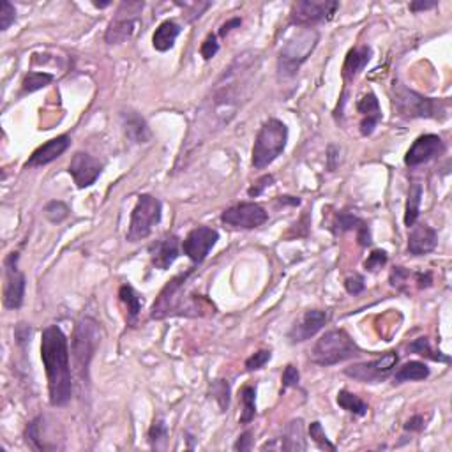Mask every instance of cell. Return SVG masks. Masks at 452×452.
<instances>
[{"instance_id": "1", "label": "cell", "mask_w": 452, "mask_h": 452, "mask_svg": "<svg viewBox=\"0 0 452 452\" xmlns=\"http://www.w3.org/2000/svg\"><path fill=\"white\" fill-rule=\"evenodd\" d=\"M41 360L48 378L50 403L64 407L73 396V373L69 366L67 338L58 325H50L41 336Z\"/></svg>"}, {"instance_id": "2", "label": "cell", "mask_w": 452, "mask_h": 452, "mask_svg": "<svg viewBox=\"0 0 452 452\" xmlns=\"http://www.w3.org/2000/svg\"><path fill=\"white\" fill-rule=\"evenodd\" d=\"M193 272H195V267L168 281V285L161 290L158 301L152 305V320H163L166 316H204L207 314L204 311L214 313V308L208 305V302L202 295L186 294V283Z\"/></svg>"}, {"instance_id": "3", "label": "cell", "mask_w": 452, "mask_h": 452, "mask_svg": "<svg viewBox=\"0 0 452 452\" xmlns=\"http://www.w3.org/2000/svg\"><path fill=\"white\" fill-rule=\"evenodd\" d=\"M392 105L396 114L405 118H435L445 120L449 117L447 99H433L410 90L403 83H392Z\"/></svg>"}, {"instance_id": "4", "label": "cell", "mask_w": 452, "mask_h": 452, "mask_svg": "<svg viewBox=\"0 0 452 452\" xmlns=\"http://www.w3.org/2000/svg\"><path fill=\"white\" fill-rule=\"evenodd\" d=\"M101 343V327L94 318L85 316L74 327L73 334V363L78 382H89V366L94 358L96 352Z\"/></svg>"}, {"instance_id": "5", "label": "cell", "mask_w": 452, "mask_h": 452, "mask_svg": "<svg viewBox=\"0 0 452 452\" xmlns=\"http://www.w3.org/2000/svg\"><path fill=\"white\" fill-rule=\"evenodd\" d=\"M288 143V127L279 118H269L258 131L252 145L251 163L257 170L272 164L285 152Z\"/></svg>"}, {"instance_id": "6", "label": "cell", "mask_w": 452, "mask_h": 452, "mask_svg": "<svg viewBox=\"0 0 452 452\" xmlns=\"http://www.w3.org/2000/svg\"><path fill=\"white\" fill-rule=\"evenodd\" d=\"M358 355H360V348L357 347V343L350 338L347 330L334 329L325 332L314 343L310 358L311 363L318 366H334V364L345 363Z\"/></svg>"}, {"instance_id": "7", "label": "cell", "mask_w": 452, "mask_h": 452, "mask_svg": "<svg viewBox=\"0 0 452 452\" xmlns=\"http://www.w3.org/2000/svg\"><path fill=\"white\" fill-rule=\"evenodd\" d=\"M320 41V34L314 29H304L295 34L292 39L286 41L277 57V71L279 76L292 78L299 73L301 65L310 58L311 53Z\"/></svg>"}, {"instance_id": "8", "label": "cell", "mask_w": 452, "mask_h": 452, "mask_svg": "<svg viewBox=\"0 0 452 452\" xmlns=\"http://www.w3.org/2000/svg\"><path fill=\"white\" fill-rule=\"evenodd\" d=\"M163 205L152 195H142L131 212L129 230H127V242H138L147 239L152 233L155 224L161 223Z\"/></svg>"}, {"instance_id": "9", "label": "cell", "mask_w": 452, "mask_h": 452, "mask_svg": "<svg viewBox=\"0 0 452 452\" xmlns=\"http://www.w3.org/2000/svg\"><path fill=\"white\" fill-rule=\"evenodd\" d=\"M143 6H145L143 2H122L118 6L117 14L105 32V41L108 45H120L136 36L142 25L140 14L143 11Z\"/></svg>"}, {"instance_id": "10", "label": "cell", "mask_w": 452, "mask_h": 452, "mask_svg": "<svg viewBox=\"0 0 452 452\" xmlns=\"http://www.w3.org/2000/svg\"><path fill=\"white\" fill-rule=\"evenodd\" d=\"M338 9L339 2L334 0H299L292 6L290 23L311 29V25L332 20Z\"/></svg>"}, {"instance_id": "11", "label": "cell", "mask_w": 452, "mask_h": 452, "mask_svg": "<svg viewBox=\"0 0 452 452\" xmlns=\"http://www.w3.org/2000/svg\"><path fill=\"white\" fill-rule=\"evenodd\" d=\"M398 360H400L398 352H387V354H383L382 357L375 358L371 363L354 364V366L347 367L345 375L363 383H378L391 375Z\"/></svg>"}, {"instance_id": "12", "label": "cell", "mask_w": 452, "mask_h": 452, "mask_svg": "<svg viewBox=\"0 0 452 452\" xmlns=\"http://www.w3.org/2000/svg\"><path fill=\"white\" fill-rule=\"evenodd\" d=\"M269 219V214L261 205L255 204V202H244V204L233 205V207L226 208L221 214V221L226 226L232 228H242V230H252L258 228L265 221Z\"/></svg>"}, {"instance_id": "13", "label": "cell", "mask_w": 452, "mask_h": 452, "mask_svg": "<svg viewBox=\"0 0 452 452\" xmlns=\"http://www.w3.org/2000/svg\"><path fill=\"white\" fill-rule=\"evenodd\" d=\"M18 252H11L6 258V283H4V305L8 310H18L23 304L27 279L18 269Z\"/></svg>"}, {"instance_id": "14", "label": "cell", "mask_w": 452, "mask_h": 452, "mask_svg": "<svg viewBox=\"0 0 452 452\" xmlns=\"http://www.w3.org/2000/svg\"><path fill=\"white\" fill-rule=\"evenodd\" d=\"M217 241H219L217 230L211 228V226H196L184 239L182 251L193 263L200 265L207 258L211 249L217 244Z\"/></svg>"}, {"instance_id": "15", "label": "cell", "mask_w": 452, "mask_h": 452, "mask_svg": "<svg viewBox=\"0 0 452 452\" xmlns=\"http://www.w3.org/2000/svg\"><path fill=\"white\" fill-rule=\"evenodd\" d=\"M445 149H447L445 142L438 135H422L408 149L407 155H405V164L416 168L424 163H429L433 159L444 155Z\"/></svg>"}, {"instance_id": "16", "label": "cell", "mask_w": 452, "mask_h": 452, "mask_svg": "<svg viewBox=\"0 0 452 452\" xmlns=\"http://www.w3.org/2000/svg\"><path fill=\"white\" fill-rule=\"evenodd\" d=\"M67 171L71 173L78 188L85 189L99 179L103 171V164L96 158L87 154V152H76L73 159H71L69 170Z\"/></svg>"}, {"instance_id": "17", "label": "cell", "mask_w": 452, "mask_h": 452, "mask_svg": "<svg viewBox=\"0 0 452 452\" xmlns=\"http://www.w3.org/2000/svg\"><path fill=\"white\" fill-rule=\"evenodd\" d=\"M329 320H330L329 311H322V310L305 311V313L301 316V320H299L288 332L290 343L297 345V343L308 341V339L313 338L314 334H318V332L329 323Z\"/></svg>"}, {"instance_id": "18", "label": "cell", "mask_w": 452, "mask_h": 452, "mask_svg": "<svg viewBox=\"0 0 452 452\" xmlns=\"http://www.w3.org/2000/svg\"><path fill=\"white\" fill-rule=\"evenodd\" d=\"M177 258H179V237L173 233H168L151 246V261L155 269H170Z\"/></svg>"}, {"instance_id": "19", "label": "cell", "mask_w": 452, "mask_h": 452, "mask_svg": "<svg viewBox=\"0 0 452 452\" xmlns=\"http://www.w3.org/2000/svg\"><path fill=\"white\" fill-rule=\"evenodd\" d=\"M438 246V233L428 224H417L408 237V252L413 257L428 255Z\"/></svg>"}, {"instance_id": "20", "label": "cell", "mask_w": 452, "mask_h": 452, "mask_svg": "<svg viewBox=\"0 0 452 452\" xmlns=\"http://www.w3.org/2000/svg\"><path fill=\"white\" fill-rule=\"evenodd\" d=\"M69 143L71 138L67 135L50 140V142H46L45 145H41V147L32 152V155H30L25 166H45V164H50L69 149Z\"/></svg>"}, {"instance_id": "21", "label": "cell", "mask_w": 452, "mask_h": 452, "mask_svg": "<svg viewBox=\"0 0 452 452\" xmlns=\"http://www.w3.org/2000/svg\"><path fill=\"white\" fill-rule=\"evenodd\" d=\"M357 111L363 115L360 120V135L369 136L373 135L375 127L382 120V108H380V101L373 92H367L363 96V99L357 103Z\"/></svg>"}, {"instance_id": "22", "label": "cell", "mask_w": 452, "mask_h": 452, "mask_svg": "<svg viewBox=\"0 0 452 452\" xmlns=\"http://www.w3.org/2000/svg\"><path fill=\"white\" fill-rule=\"evenodd\" d=\"M371 61V48L367 45L363 46H355L350 52L347 53V58H345V64H343V80L347 83H350L355 76H357L360 71L367 65V62Z\"/></svg>"}, {"instance_id": "23", "label": "cell", "mask_w": 452, "mask_h": 452, "mask_svg": "<svg viewBox=\"0 0 452 452\" xmlns=\"http://www.w3.org/2000/svg\"><path fill=\"white\" fill-rule=\"evenodd\" d=\"M124 120V131L129 140L135 143H149L152 138V133L149 129L145 118L140 117L136 111H124L122 114Z\"/></svg>"}, {"instance_id": "24", "label": "cell", "mask_w": 452, "mask_h": 452, "mask_svg": "<svg viewBox=\"0 0 452 452\" xmlns=\"http://www.w3.org/2000/svg\"><path fill=\"white\" fill-rule=\"evenodd\" d=\"M281 449L286 452H295V451L299 452L308 449V444H305V435H304V420L294 419L286 424L281 438Z\"/></svg>"}, {"instance_id": "25", "label": "cell", "mask_w": 452, "mask_h": 452, "mask_svg": "<svg viewBox=\"0 0 452 452\" xmlns=\"http://www.w3.org/2000/svg\"><path fill=\"white\" fill-rule=\"evenodd\" d=\"M180 30H182L180 29V25L175 23L173 20L163 21V23L155 29L154 36H152V46H154L158 52H168V50H171L173 45H175Z\"/></svg>"}, {"instance_id": "26", "label": "cell", "mask_w": 452, "mask_h": 452, "mask_svg": "<svg viewBox=\"0 0 452 452\" xmlns=\"http://www.w3.org/2000/svg\"><path fill=\"white\" fill-rule=\"evenodd\" d=\"M428 376L429 367L426 364L419 363V360H410L396 371L394 385H400L403 382H419V380H426Z\"/></svg>"}, {"instance_id": "27", "label": "cell", "mask_w": 452, "mask_h": 452, "mask_svg": "<svg viewBox=\"0 0 452 452\" xmlns=\"http://www.w3.org/2000/svg\"><path fill=\"white\" fill-rule=\"evenodd\" d=\"M118 297H120V301L126 304L127 322H129V325H135L136 320H138L140 311H142V304H143L142 297H140L138 292H136L131 285L120 286V290H118Z\"/></svg>"}, {"instance_id": "28", "label": "cell", "mask_w": 452, "mask_h": 452, "mask_svg": "<svg viewBox=\"0 0 452 452\" xmlns=\"http://www.w3.org/2000/svg\"><path fill=\"white\" fill-rule=\"evenodd\" d=\"M420 202H422V186L419 182H413L410 186V191H408L407 212H405V224L408 228L416 226L417 219H419Z\"/></svg>"}, {"instance_id": "29", "label": "cell", "mask_w": 452, "mask_h": 452, "mask_svg": "<svg viewBox=\"0 0 452 452\" xmlns=\"http://www.w3.org/2000/svg\"><path fill=\"white\" fill-rule=\"evenodd\" d=\"M168 438H170V435H168L166 422L163 417H158L149 429V444L154 451H166Z\"/></svg>"}, {"instance_id": "30", "label": "cell", "mask_w": 452, "mask_h": 452, "mask_svg": "<svg viewBox=\"0 0 452 452\" xmlns=\"http://www.w3.org/2000/svg\"><path fill=\"white\" fill-rule=\"evenodd\" d=\"M408 350L413 352V354H417V355H420V357L431 358V360H435V363H444V364L451 363V358H449V355H444V354H442V352H435V350H433L431 345H429V339L428 338L416 339V341L410 343V345H408Z\"/></svg>"}, {"instance_id": "31", "label": "cell", "mask_w": 452, "mask_h": 452, "mask_svg": "<svg viewBox=\"0 0 452 452\" xmlns=\"http://www.w3.org/2000/svg\"><path fill=\"white\" fill-rule=\"evenodd\" d=\"M241 401H242V416L241 424H249L255 416H257V389L252 385H244L241 391Z\"/></svg>"}, {"instance_id": "32", "label": "cell", "mask_w": 452, "mask_h": 452, "mask_svg": "<svg viewBox=\"0 0 452 452\" xmlns=\"http://www.w3.org/2000/svg\"><path fill=\"white\" fill-rule=\"evenodd\" d=\"M338 405L343 408V410L350 411V413H354V416H358L363 417L367 413V405L364 403L358 396L352 394V392L348 391H339L338 392Z\"/></svg>"}, {"instance_id": "33", "label": "cell", "mask_w": 452, "mask_h": 452, "mask_svg": "<svg viewBox=\"0 0 452 452\" xmlns=\"http://www.w3.org/2000/svg\"><path fill=\"white\" fill-rule=\"evenodd\" d=\"M53 82V74L50 73H29L23 78V83H21V90L23 94H32L36 90L45 89L46 85Z\"/></svg>"}, {"instance_id": "34", "label": "cell", "mask_w": 452, "mask_h": 452, "mask_svg": "<svg viewBox=\"0 0 452 452\" xmlns=\"http://www.w3.org/2000/svg\"><path fill=\"white\" fill-rule=\"evenodd\" d=\"M211 394L217 403L221 411H226L230 408V383L228 380H216L211 385Z\"/></svg>"}, {"instance_id": "35", "label": "cell", "mask_w": 452, "mask_h": 452, "mask_svg": "<svg viewBox=\"0 0 452 452\" xmlns=\"http://www.w3.org/2000/svg\"><path fill=\"white\" fill-rule=\"evenodd\" d=\"M364 221L360 217H357L355 214H350V212H339L338 216H336L334 221V233H345L350 232V230H357Z\"/></svg>"}, {"instance_id": "36", "label": "cell", "mask_w": 452, "mask_h": 452, "mask_svg": "<svg viewBox=\"0 0 452 452\" xmlns=\"http://www.w3.org/2000/svg\"><path fill=\"white\" fill-rule=\"evenodd\" d=\"M310 436L311 440L314 442V444L318 445V449H322V451H332L336 452V445L332 444V442L327 438L325 431H323L322 424L318 422V420H314V422H311L310 426Z\"/></svg>"}, {"instance_id": "37", "label": "cell", "mask_w": 452, "mask_h": 452, "mask_svg": "<svg viewBox=\"0 0 452 452\" xmlns=\"http://www.w3.org/2000/svg\"><path fill=\"white\" fill-rule=\"evenodd\" d=\"M45 216L46 219L52 221V223H62L65 217L69 216V207H67L64 202L53 200L45 207Z\"/></svg>"}, {"instance_id": "38", "label": "cell", "mask_w": 452, "mask_h": 452, "mask_svg": "<svg viewBox=\"0 0 452 452\" xmlns=\"http://www.w3.org/2000/svg\"><path fill=\"white\" fill-rule=\"evenodd\" d=\"M17 20V9L8 0L0 2V30H8Z\"/></svg>"}, {"instance_id": "39", "label": "cell", "mask_w": 452, "mask_h": 452, "mask_svg": "<svg viewBox=\"0 0 452 452\" xmlns=\"http://www.w3.org/2000/svg\"><path fill=\"white\" fill-rule=\"evenodd\" d=\"M385 263H387V252L382 251V249H375V251L367 257V260L364 261V267H366L367 272H376V270L382 269Z\"/></svg>"}, {"instance_id": "40", "label": "cell", "mask_w": 452, "mask_h": 452, "mask_svg": "<svg viewBox=\"0 0 452 452\" xmlns=\"http://www.w3.org/2000/svg\"><path fill=\"white\" fill-rule=\"evenodd\" d=\"M411 272L405 267H394V270L391 272V285L394 288L401 290V292H407V285L410 281Z\"/></svg>"}, {"instance_id": "41", "label": "cell", "mask_w": 452, "mask_h": 452, "mask_svg": "<svg viewBox=\"0 0 452 452\" xmlns=\"http://www.w3.org/2000/svg\"><path fill=\"white\" fill-rule=\"evenodd\" d=\"M270 357H272V352L270 350H260L257 352V354H252L251 357L246 360V369L248 371H257V369H261V367L265 366V364L269 363Z\"/></svg>"}, {"instance_id": "42", "label": "cell", "mask_w": 452, "mask_h": 452, "mask_svg": "<svg viewBox=\"0 0 452 452\" xmlns=\"http://www.w3.org/2000/svg\"><path fill=\"white\" fill-rule=\"evenodd\" d=\"M364 288H366V281L360 274H352L345 279V290H347L350 295H358L363 294Z\"/></svg>"}, {"instance_id": "43", "label": "cell", "mask_w": 452, "mask_h": 452, "mask_svg": "<svg viewBox=\"0 0 452 452\" xmlns=\"http://www.w3.org/2000/svg\"><path fill=\"white\" fill-rule=\"evenodd\" d=\"M299 380H301V373H299V369L294 366V364H288V366L285 367V371H283V378H281L283 391H286V389L290 387H297Z\"/></svg>"}, {"instance_id": "44", "label": "cell", "mask_w": 452, "mask_h": 452, "mask_svg": "<svg viewBox=\"0 0 452 452\" xmlns=\"http://www.w3.org/2000/svg\"><path fill=\"white\" fill-rule=\"evenodd\" d=\"M217 52H219V43H217V39L214 34H208L207 39H205L204 45H202V48H200L202 57H204L205 61H211V58L216 57Z\"/></svg>"}, {"instance_id": "45", "label": "cell", "mask_w": 452, "mask_h": 452, "mask_svg": "<svg viewBox=\"0 0 452 452\" xmlns=\"http://www.w3.org/2000/svg\"><path fill=\"white\" fill-rule=\"evenodd\" d=\"M272 184H274L272 175H263L257 184H255V186H252V188H249V191H248L249 196H251V198L252 196L257 198V196H260L261 193H263L265 188H269V186H272Z\"/></svg>"}, {"instance_id": "46", "label": "cell", "mask_w": 452, "mask_h": 452, "mask_svg": "<svg viewBox=\"0 0 452 452\" xmlns=\"http://www.w3.org/2000/svg\"><path fill=\"white\" fill-rule=\"evenodd\" d=\"M426 428V420H424L422 416H413L407 420L405 424V431H422Z\"/></svg>"}, {"instance_id": "47", "label": "cell", "mask_w": 452, "mask_h": 452, "mask_svg": "<svg viewBox=\"0 0 452 452\" xmlns=\"http://www.w3.org/2000/svg\"><path fill=\"white\" fill-rule=\"evenodd\" d=\"M355 232H357L358 244L363 246V248H366V246L371 244V232H369V226H367L366 221H364V223L360 224V226H358Z\"/></svg>"}, {"instance_id": "48", "label": "cell", "mask_w": 452, "mask_h": 452, "mask_svg": "<svg viewBox=\"0 0 452 452\" xmlns=\"http://www.w3.org/2000/svg\"><path fill=\"white\" fill-rule=\"evenodd\" d=\"M251 436H252L251 431L242 433V435L239 436V440L235 442V445H233V449H235V451H251V447H252Z\"/></svg>"}, {"instance_id": "49", "label": "cell", "mask_w": 452, "mask_h": 452, "mask_svg": "<svg viewBox=\"0 0 452 452\" xmlns=\"http://www.w3.org/2000/svg\"><path fill=\"white\" fill-rule=\"evenodd\" d=\"M241 25H242L241 18H232V20H228V21H226V23L221 25L219 36L221 37H226L230 32H232L233 29H235V27H241Z\"/></svg>"}, {"instance_id": "50", "label": "cell", "mask_w": 452, "mask_h": 452, "mask_svg": "<svg viewBox=\"0 0 452 452\" xmlns=\"http://www.w3.org/2000/svg\"><path fill=\"white\" fill-rule=\"evenodd\" d=\"M413 276H416V279H417V286H419V288H429V286L433 285V276H431V272H417V274H413Z\"/></svg>"}, {"instance_id": "51", "label": "cell", "mask_w": 452, "mask_h": 452, "mask_svg": "<svg viewBox=\"0 0 452 452\" xmlns=\"http://www.w3.org/2000/svg\"><path fill=\"white\" fill-rule=\"evenodd\" d=\"M438 6V2H411L410 4V11L419 12V11H428V9H433Z\"/></svg>"}, {"instance_id": "52", "label": "cell", "mask_w": 452, "mask_h": 452, "mask_svg": "<svg viewBox=\"0 0 452 452\" xmlns=\"http://www.w3.org/2000/svg\"><path fill=\"white\" fill-rule=\"evenodd\" d=\"M279 202H281V204H290V205L301 204V200H299V198H294V196H279Z\"/></svg>"}, {"instance_id": "53", "label": "cell", "mask_w": 452, "mask_h": 452, "mask_svg": "<svg viewBox=\"0 0 452 452\" xmlns=\"http://www.w3.org/2000/svg\"><path fill=\"white\" fill-rule=\"evenodd\" d=\"M96 8H108L110 6V2H94Z\"/></svg>"}]
</instances>
